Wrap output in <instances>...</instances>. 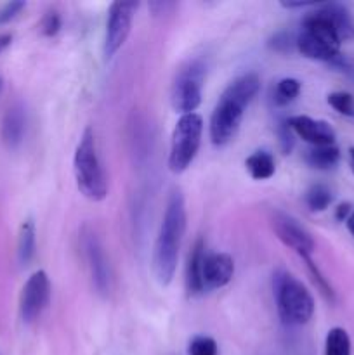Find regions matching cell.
<instances>
[{"instance_id": "obj_1", "label": "cell", "mask_w": 354, "mask_h": 355, "mask_svg": "<svg viewBox=\"0 0 354 355\" xmlns=\"http://www.w3.org/2000/svg\"><path fill=\"white\" fill-rule=\"evenodd\" d=\"M186 224L187 215L184 196L179 189H172L165 211H163L151 257L153 276H155L156 283L163 288L169 286L176 276L179 252L183 246L184 234H186Z\"/></svg>"}, {"instance_id": "obj_2", "label": "cell", "mask_w": 354, "mask_h": 355, "mask_svg": "<svg viewBox=\"0 0 354 355\" xmlns=\"http://www.w3.org/2000/svg\"><path fill=\"white\" fill-rule=\"evenodd\" d=\"M260 90V78L257 73H243L236 76L219 97L210 114V141L214 146H226L236 137L242 125L245 110L250 106Z\"/></svg>"}, {"instance_id": "obj_3", "label": "cell", "mask_w": 354, "mask_h": 355, "mask_svg": "<svg viewBox=\"0 0 354 355\" xmlns=\"http://www.w3.org/2000/svg\"><path fill=\"white\" fill-rule=\"evenodd\" d=\"M73 172H75L76 187L87 200L103 201L108 196L106 173L97 155L96 135L92 128H85L76 144Z\"/></svg>"}, {"instance_id": "obj_4", "label": "cell", "mask_w": 354, "mask_h": 355, "mask_svg": "<svg viewBox=\"0 0 354 355\" xmlns=\"http://www.w3.org/2000/svg\"><path fill=\"white\" fill-rule=\"evenodd\" d=\"M278 314L287 326H304L314 315L311 291L287 270H278L273 279Z\"/></svg>"}, {"instance_id": "obj_5", "label": "cell", "mask_w": 354, "mask_h": 355, "mask_svg": "<svg viewBox=\"0 0 354 355\" xmlns=\"http://www.w3.org/2000/svg\"><path fill=\"white\" fill-rule=\"evenodd\" d=\"M203 135V118L198 113H187L177 120L172 132L169 153V168L174 173H183L200 151Z\"/></svg>"}, {"instance_id": "obj_6", "label": "cell", "mask_w": 354, "mask_h": 355, "mask_svg": "<svg viewBox=\"0 0 354 355\" xmlns=\"http://www.w3.org/2000/svg\"><path fill=\"white\" fill-rule=\"evenodd\" d=\"M205 73L207 69L200 59H193L180 66L170 87V104L174 110L183 114L194 113L201 104Z\"/></svg>"}, {"instance_id": "obj_7", "label": "cell", "mask_w": 354, "mask_h": 355, "mask_svg": "<svg viewBox=\"0 0 354 355\" xmlns=\"http://www.w3.org/2000/svg\"><path fill=\"white\" fill-rule=\"evenodd\" d=\"M80 246H82V253L85 257L94 288L97 290V293L108 295L111 288L110 263H108L106 253H104L103 245H101V239L97 238V234L89 225H85L80 231Z\"/></svg>"}, {"instance_id": "obj_8", "label": "cell", "mask_w": 354, "mask_h": 355, "mask_svg": "<svg viewBox=\"0 0 354 355\" xmlns=\"http://www.w3.org/2000/svg\"><path fill=\"white\" fill-rule=\"evenodd\" d=\"M137 7V2H113L110 6L104 35V55L108 59L113 58L127 42Z\"/></svg>"}, {"instance_id": "obj_9", "label": "cell", "mask_w": 354, "mask_h": 355, "mask_svg": "<svg viewBox=\"0 0 354 355\" xmlns=\"http://www.w3.org/2000/svg\"><path fill=\"white\" fill-rule=\"evenodd\" d=\"M51 300V281L45 270H37L28 277L21 290L19 297V314L23 322L31 324L47 309Z\"/></svg>"}, {"instance_id": "obj_10", "label": "cell", "mask_w": 354, "mask_h": 355, "mask_svg": "<svg viewBox=\"0 0 354 355\" xmlns=\"http://www.w3.org/2000/svg\"><path fill=\"white\" fill-rule=\"evenodd\" d=\"M271 225H273L274 234L285 246L294 250L302 260L311 259L316 248L314 239H312L311 232L302 227L294 217L283 214V211H274L273 217H271Z\"/></svg>"}, {"instance_id": "obj_11", "label": "cell", "mask_w": 354, "mask_h": 355, "mask_svg": "<svg viewBox=\"0 0 354 355\" xmlns=\"http://www.w3.org/2000/svg\"><path fill=\"white\" fill-rule=\"evenodd\" d=\"M288 123H290L294 134L311 144L312 148L335 144V130L328 121L314 120L305 114H295V116L288 118Z\"/></svg>"}, {"instance_id": "obj_12", "label": "cell", "mask_w": 354, "mask_h": 355, "mask_svg": "<svg viewBox=\"0 0 354 355\" xmlns=\"http://www.w3.org/2000/svg\"><path fill=\"white\" fill-rule=\"evenodd\" d=\"M235 274V260L228 253H207L203 260L205 291L219 290L229 284Z\"/></svg>"}, {"instance_id": "obj_13", "label": "cell", "mask_w": 354, "mask_h": 355, "mask_svg": "<svg viewBox=\"0 0 354 355\" xmlns=\"http://www.w3.org/2000/svg\"><path fill=\"white\" fill-rule=\"evenodd\" d=\"M24 132H26V113H24V107L21 104H12L2 118L0 135H2L3 144L10 149L17 148L23 142Z\"/></svg>"}, {"instance_id": "obj_14", "label": "cell", "mask_w": 354, "mask_h": 355, "mask_svg": "<svg viewBox=\"0 0 354 355\" xmlns=\"http://www.w3.org/2000/svg\"><path fill=\"white\" fill-rule=\"evenodd\" d=\"M207 252H205V243L203 239H196L193 245L187 259L186 267V288L187 293L191 297H198V295L205 293V284H203V260Z\"/></svg>"}, {"instance_id": "obj_15", "label": "cell", "mask_w": 354, "mask_h": 355, "mask_svg": "<svg viewBox=\"0 0 354 355\" xmlns=\"http://www.w3.org/2000/svg\"><path fill=\"white\" fill-rule=\"evenodd\" d=\"M297 51L301 52L304 58L323 62H333L337 61L340 55L339 49H333L332 45L325 44V42L312 37L311 33H307V31L304 30H302L301 33H297Z\"/></svg>"}, {"instance_id": "obj_16", "label": "cell", "mask_w": 354, "mask_h": 355, "mask_svg": "<svg viewBox=\"0 0 354 355\" xmlns=\"http://www.w3.org/2000/svg\"><path fill=\"white\" fill-rule=\"evenodd\" d=\"M304 162L311 168L316 170H332L340 162V151L335 144L333 146H314L309 148L304 155Z\"/></svg>"}, {"instance_id": "obj_17", "label": "cell", "mask_w": 354, "mask_h": 355, "mask_svg": "<svg viewBox=\"0 0 354 355\" xmlns=\"http://www.w3.org/2000/svg\"><path fill=\"white\" fill-rule=\"evenodd\" d=\"M319 7L330 17V21L335 26L337 33H339L340 40L344 42L349 40V38H354V21L346 7L340 6V3H323Z\"/></svg>"}, {"instance_id": "obj_18", "label": "cell", "mask_w": 354, "mask_h": 355, "mask_svg": "<svg viewBox=\"0 0 354 355\" xmlns=\"http://www.w3.org/2000/svg\"><path fill=\"white\" fill-rule=\"evenodd\" d=\"M245 166L253 180H267L274 175V172H276L274 156L271 155L269 151H264V149L252 153V155L245 159Z\"/></svg>"}, {"instance_id": "obj_19", "label": "cell", "mask_w": 354, "mask_h": 355, "mask_svg": "<svg viewBox=\"0 0 354 355\" xmlns=\"http://www.w3.org/2000/svg\"><path fill=\"white\" fill-rule=\"evenodd\" d=\"M35 248H37V238H35V224L33 220H24L19 227V236H17V260L21 266H28L35 257Z\"/></svg>"}, {"instance_id": "obj_20", "label": "cell", "mask_w": 354, "mask_h": 355, "mask_svg": "<svg viewBox=\"0 0 354 355\" xmlns=\"http://www.w3.org/2000/svg\"><path fill=\"white\" fill-rule=\"evenodd\" d=\"M302 83L297 78H281L273 90V103L276 106H288L298 97Z\"/></svg>"}, {"instance_id": "obj_21", "label": "cell", "mask_w": 354, "mask_h": 355, "mask_svg": "<svg viewBox=\"0 0 354 355\" xmlns=\"http://www.w3.org/2000/svg\"><path fill=\"white\" fill-rule=\"evenodd\" d=\"M304 200L311 211H325L332 205L333 194L330 187H326L325 184H314V186L307 189Z\"/></svg>"}, {"instance_id": "obj_22", "label": "cell", "mask_w": 354, "mask_h": 355, "mask_svg": "<svg viewBox=\"0 0 354 355\" xmlns=\"http://www.w3.org/2000/svg\"><path fill=\"white\" fill-rule=\"evenodd\" d=\"M325 355H351V338L346 329H330L325 340Z\"/></svg>"}, {"instance_id": "obj_23", "label": "cell", "mask_w": 354, "mask_h": 355, "mask_svg": "<svg viewBox=\"0 0 354 355\" xmlns=\"http://www.w3.org/2000/svg\"><path fill=\"white\" fill-rule=\"evenodd\" d=\"M326 101H328V104L337 111V113L344 114V116L354 118V96L353 94L339 90V92L328 94Z\"/></svg>"}, {"instance_id": "obj_24", "label": "cell", "mask_w": 354, "mask_h": 355, "mask_svg": "<svg viewBox=\"0 0 354 355\" xmlns=\"http://www.w3.org/2000/svg\"><path fill=\"white\" fill-rule=\"evenodd\" d=\"M187 354L189 355H217L219 349L217 343L210 336H194L187 347Z\"/></svg>"}, {"instance_id": "obj_25", "label": "cell", "mask_w": 354, "mask_h": 355, "mask_svg": "<svg viewBox=\"0 0 354 355\" xmlns=\"http://www.w3.org/2000/svg\"><path fill=\"white\" fill-rule=\"evenodd\" d=\"M276 135H278V142H280V149L283 155H290L292 149L295 146V134L292 130L290 123L288 120H281L276 127Z\"/></svg>"}, {"instance_id": "obj_26", "label": "cell", "mask_w": 354, "mask_h": 355, "mask_svg": "<svg viewBox=\"0 0 354 355\" xmlns=\"http://www.w3.org/2000/svg\"><path fill=\"white\" fill-rule=\"evenodd\" d=\"M269 47L276 52H292L297 49V35L290 31H280L269 40Z\"/></svg>"}, {"instance_id": "obj_27", "label": "cell", "mask_w": 354, "mask_h": 355, "mask_svg": "<svg viewBox=\"0 0 354 355\" xmlns=\"http://www.w3.org/2000/svg\"><path fill=\"white\" fill-rule=\"evenodd\" d=\"M304 262H305V266H307L309 272H311V276H312V281H314V283H316V286L319 288V291H321V293L325 295V297L328 298L330 302H333V300H335V293H333L332 286H330V284H328V281H326L325 277H323V274L319 272V269H318V267H316V263L312 262V259H307V260H304Z\"/></svg>"}, {"instance_id": "obj_28", "label": "cell", "mask_w": 354, "mask_h": 355, "mask_svg": "<svg viewBox=\"0 0 354 355\" xmlns=\"http://www.w3.org/2000/svg\"><path fill=\"white\" fill-rule=\"evenodd\" d=\"M61 30V16L56 10H49L40 23V31L44 37H56Z\"/></svg>"}, {"instance_id": "obj_29", "label": "cell", "mask_w": 354, "mask_h": 355, "mask_svg": "<svg viewBox=\"0 0 354 355\" xmlns=\"http://www.w3.org/2000/svg\"><path fill=\"white\" fill-rule=\"evenodd\" d=\"M24 7H26V3H24V2H9V3H6V6L0 9V26H2V24H7L9 21H12L14 17H16L17 14H19L21 10L24 9Z\"/></svg>"}, {"instance_id": "obj_30", "label": "cell", "mask_w": 354, "mask_h": 355, "mask_svg": "<svg viewBox=\"0 0 354 355\" xmlns=\"http://www.w3.org/2000/svg\"><path fill=\"white\" fill-rule=\"evenodd\" d=\"M351 214H353V207H351V203H340L335 210V218L340 222H346Z\"/></svg>"}, {"instance_id": "obj_31", "label": "cell", "mask_w": 354, "mask_h": 355, "mask_svg": "<svg viewBox=\"0 0 354 355\" xmlns=\"http://www.w3.org/2000/svg\"><path fill=\"white\" fill-rule=\"evenodd\" d=\"M281 6L285 9H301V7H307V6H314L311 2H281Z\"/></svg>"}, {"instance_id": "obj_32", "label": "cell", "mask_w": 354, "mask_h": 355, "mask_svg": "<svg viewBox=\"0 0 354 355\" xmlns=\"http://www.w3.org/2000/svg\"><path fill=\"white\" fill-rule=\"evenodd\" d=\"M10 42H12V35H9V33L0 35V52L6 51V49L10 45Z\"/></svg>"}, {"instance_id": "obj_33", "label": "cell", "mask_w": 354, "mask_h": 355, "mask_svg": "<svg viewBox=\"0 0 354 355\" xmlns=\"http://www.w3.org/2000/svg\"><path fill=\"white\" fill-rule=\"evenodd\" d=\"M346 225H347V231L354 236V210H353V214L349 215V218L346 220Z\"/></svg>"}, {"instance_id": "obj_34", "label": "cell", "mask_w": 354, "mask_h": 355, "mask_svg": "<svg viewBox=\"0 0 354 355\" xmlns=\"http://www.w3.org/2000/svg\"><path fill=\"white\" fill-rule=\"evenodd\" d=\"M349 163H351V170L354 173V148L349 149Z\"/></svg>"}, {"instance_id": "obj_35", "label": "cell", "mask_w": 354, "mask_h": 355, "mask_svg": "<svg viewBox=\"0 0 354 355\" xmlns=\"http://www.w3.org/2000/svg\"><path fill=\"white\" fill-rule=\"evenodd\" d=\"M0 89H2V78H0Z\"/></svg>"}]
</instances>
